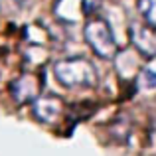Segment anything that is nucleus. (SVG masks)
Here are the masks:
<instances>
[{
  "label": "nucleus",
  "instance_id": "obj_1",
  "mask_svg": "<svg viewBox=\"0 0 156 156\" xmlns=\"http://www.w3.org/2000/svg\"><path fill=\"white\" fill-rule=\"evenodd\" d=\"M53 73L59 85L67 89H85L97 85V71L91 61L83 57H69L53 65Z\"/></svg>",
  "mask_w": 156,
  "mask_h": 156
},
{
  "label": "nucleus",
  "instance_id": "obj_2",
  "mask_svg": "<svg viewBox=\"0 0 156 156\" xmlns=\"http://www.w3.org/2000/svg\"><path fill=\"white\" fill-rule=\"evenodd\" d=\"M85 40L91 50L103 59H111L117 55V42L111 32V26L103 18H93L85 26Z\"/></svg>",
  "mask_w": 156,
  "mask_h": 156
},
{
  "label": "nucleus",
  "instance_id": "obj_3",
  "mask_svg": "<svg viewBox=\"0 0 156 156\" xmlns=\"http://www.w3.org/2000/svg\"><path fill=\"white\" fill-rule=\"evenodd\" d=\"M63 113V105L53 95H40L32 101V115L44 125H55Z\"/></svg>",
  "mask_w": 156,
  "mask_h": 156
},
{
  "label": "nucleus",
  "instance_id": "obj_4",
  "mask_svg": "<svg viewBox=\"0 0 156 156\" xmlns=\"http://www.w3.org/2000/svg\"><path fill=\"white\" fill-rule=\"evenodd\" d=\"M12 97L16 99V103H28L34 101L36 97H40L42 91V83L38 81V77L32 73H24L12 83Z\"/></svg>",
  "mask_w": 156,
  "mask_h": 156
},
{
  "label": "nucleus",
  "instance_id": "obj_5",
  "mask_svg": "<svg viewBox=\"0 0 156 156\" xmlns=\"http://www.w3.org/2000/svg\"><path fill=\"white\" fill-rule=\"evenodd\" d=\"M130 38H133V44L136 46V50L142 55H146V57L156 55V32H154V28L134 24L130 28Z\"/></svg>",
  "mask_w": 156,
  "mask_h": 156
},
{
  "label": "nucleus",
  "instance_id": "obj_6",
  "mask_svg": "<svg viewBox=\"0 0 156 156\" xmlns=\"http://www.w3.org/2000/svg\"><path fill=\"white\" fill-rule=\"evenodd\" d=\"M136 8L144 18L146 26L156 30V0H136Z\"/></svg>",
  "mask_w": 156,
  "mask_h": 156
},
{
  "label": "nucleus",
  "instance_id": "obj_7",
  "mask_svg": "<svg viewBox=\"0 0 156 156\" xmlns=\"http://www.w3.org/2000/svg\"><path fill=\"white\" fill-rule=\"evenodd\" d=\"M140 79H144L142 87H146V89H152V87H156V73H152V71H142Z\"/></svg>",
  "mask_w": 156,
  "mask_h": 156
}]
</instances>
